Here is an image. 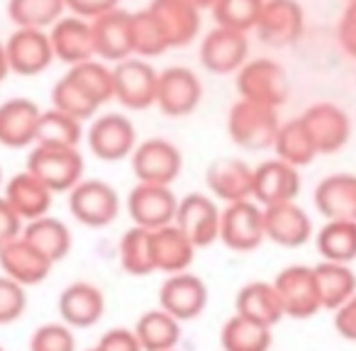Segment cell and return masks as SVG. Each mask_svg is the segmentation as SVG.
Here are the masks:
<instances>
[{"instance_id":"cell-1","label":"cell","mask_w":356,"mask_h":351,"mask_svg":"<svg viewBox=\"0 0 356 351\" xmlns=\"http://www.w3.org/2000/svg\"><path fill=\"white\" fill-rule=\"evenodd\" d=\"M25 168L37 176L51 193H69L86 176V161L79 147H51L32 144Z\"/></svg>"},{"instance_id":"cell-2","label":"cell","mask_w":356,"mask_h":351,"mask_svg":"<svg viewBox=\"0 0 356 351\" xmlns=\"http://www.w3.org/2000/svg\"><path fill=\"white\" fill-rule=\"evenodd\" d=\"M234 76H237L234 85H237L239 98L252 100V103L278 110L286 105L291 95L288 71L273 59H247Z\"/></svg>"},{"instance_id":"cell-3","label":"cell","mask_w":356,"mask_h":351,"mask_svg":"<svg viewBox=\"0 0 356 351\" xmlns=\"http://www.w3.org/2000/svg\"><path fill=\"white\" fill-rule=\"evenodd\" d=\"M281 127L276 108L252 103V100L239 98L229 108L227 115V132L237 147L247 152H264L273 147V139Z\"/></svg>"},{"instance_id":"cell-4","label":"cell","mask_w":356,"mask_h":351,"mask_svg":"<svg viewBox=\"0 0 356 351\" xmlns=\"http://www.w3.org/2000/svg\"><path fill=\"white\" fill-rule=\"evenodd\" d=\"M120 208H122L120 193L100 179H81L69 190V210L76 222H81L83 227H108L118 220Z\"/></svg>"},{"instance_id":"cell-5","label":"cell","mask_w":356,"mask_h":351,"mask_svg":"<svg viewBox=\"0 0 356 351\" xmlns=\"http://www.w3.org/2000/svg\"><path fill=\"white\" fill-rule=\"evenodd\" d=\"M266 239L264 208L254 198L227 203L220 218V239L227 249L239 254L254 252Z\"/></svg>"},{"instance_id":"cell-6","label":"cell","mask_w":356,"mask_h":351,"mask_svg":"<svg viewBox=\"0 0 356 351\" xmlns=\"http://www.w3.org/2000/svg\"><path fill=\"white\" fill-rule=\"evenodd\" d=\"M86 142L95 158L115 163L132 156L134 147H137V129H134L132 120L120 113L95 115L86 132Z\"/></svg>"},{"instance_id":"cell-7","label":"cell","mask_w":356,"mask_h":351,"mask_svg":"<svg viewBox=\"0 0 356 351\" xmlns=\"http://www.w3.org/2000/svg\"><path fill=\"white\" fill-rule=\"evenodd\" d=\"M132 173L139 183H161L171 186L184 171V156L181 149L163 137H152L137 142L132 156Z\"/></svg>"},{"instance_id":"cell-8","label":"cell","mask_w":356,"mask_h":351,"mask_svg":"<svg viewBox=\"0 0 356 351\" xmlns=\"http://www.w3.org/2000/svg\"><path fill=\"white\" fill-rule=\"evenodd\" d=\"M203 100V81L188 66H168L159 71L156 105L166 117H186L195 113Z\"/></svg>"},{"instance_id":"cell-9","label":"cell","mask_w":356,"mask_h":351,"mask_svg":"<svg viewBox=\"0 0 356 351\" xmlns=\"http://www.w3.org/2000/svg\"><path fill=\"white\" fill-rule=\"evenodd\" d=\"M254 32L273 49L293 47L305 32V10L298 0H264Z\"/></svg>"},{"instance_id":"cell-10","label":"cell","mask_w":356,"mask_h":351,"mask_svg":"<svg viewBox=\"0 0 356 351\" xmlns=\"http://www.w3.org/2000/svg\"><path fill=\"white\" fill-rule=\"evenodd\" d=\"M156 81L159 71L147 59L127 56L113 64V98L127 110H147L156 100Z\"/></svg>"},{"instance_id":"cell-11","label":"cell","mask_w":356,"mask_h":351,"mask_svg":"<svg viewBox=\"0 0 356 351\" xmlns=\"http://www.w3.org/2000/svg\"><path fill=\"white\" fill-rule=\"evenodd\" d=\"M271 283H273V288H276L278 300H281L286 317H293V320H310V317H315L317 312L322 310L312 266H302V263L286 266L276 273V278H273Z\"/></svg>"},{"instance_id":"cell-12","label":"cell","mask_w":356,"mask_h":351,"mask_svg":"<svg viewBox=\"0 0 356 351\" xmlns=\"http://www.w3.org/2000/svg\"><path fill=\"white\" fill-rule=\"evenodd\" d=\"M220 218L222 210L213 195L188 193L178 198L173 225L195 244V249H205L220 239Z\"/></svg>"},{"instance_id":"cell-13","label":"cell","mask_w":356,"mask_h":351,"mask_svg":"<svg viewBox=\"0 0 356 351\" xmlns=\"http://www.w3.org/2000/svg\"><path fill=\"white\" fill-rule=\"evenodd\" d=\"M6 54L10 74L25 76V79L44 74L56 61L47 30H37V27H15V32L6 40Z\"/></svg>"},{"instance_id":"cell-14","label":"cell","mask_w":356,"mask_h":351,"mask_svg":"<svg viewBox=\"0 0 356 351\" xmlns=\"http://www.w3.org/2000/svg\"><path fill=\"white\" fill-rule=\"evenodd\" d=\"M249 59L247 32L218 25L200 40V64L205 71L218 76L237 74Z\"/></svg>"},{"instance_id":"cell-15","label":"cell","mask_w":356,"mask_h":351,"mask_svg":"<svg viewBox=\"0 0 356 351\" xmlns=\"http://www.w3.org/2000/svg\"><path fill=\"white\" fill-rule=\"evenodd\" d=\"M302 124L315 142L317 154H337L346 147L351 137V117L337 103L322 100L315 103L300 115Z\"/></svg>"},{"instance_id":"cell-16","label":"cell","mask_w":356,"mask_h":351,"mask_svg":"<svg viewBox=\"0 0 356 351\" xmlns=\"http://www.w3.org/2000/svg\"><path fill=\"white\" fill-rule=\"evenodd\" d=\"M152 17L156 20L161 35L166 37L168 49L176 47H188L198 40L200 25V8L193 6L191 0H152L147 8Z\"/></svg>"},{"instance_id":"cell-17","label":"cell","mask_w":356,"mask_h":351,"mask_svg":"<svg viewBox=\"0 0 356 351\" xmlns=\"http://www.w3.org/2000/svg\"><path fill=\"white\" fill-rule=\"evenodd\" d=\"M159 307L171 312L181 322L195 320L208 307V286L195 273H168L159 288Z\"/></svg>"},{"instance_id":"cell-18","label":"cell","mask_w":356,"mask_h":351,"mask_svg":"<svg viewBox=\"0 0 356 351\" xmlns=\"http://www.w3.org/2000/svg\"><path fill=\"white\" fill-rule=\"evenodd\" d=\"M178 198L171 186L161 183H139L127 195V215L134 225L147 229H159L171 225L176 218Z\"/></svg>"},{"instance_id":"cell-19","label":"cell","mask_w":356,"mask_h":351,"mask_svg":"<svg viewBox=\"0 0 356 351\" xmlns=\"http://www.w3.org/2000/svg\"><path fill=\"white\" fill-rule=\"evenodd\" d=\"M264 229L266 239L283 249H298L307 244L315 234L312 218L296 203H276L264 208Z\"/></svg>"},{"instance_id":"cell-20","label":"cell","mask_w":356,"mask_h":351,"mask_svg":"<svg viewBox=\"0 0 356 351\" xmlns=\"http://www.w3.org/2000/svg\"><path fill=\"white\" fill-rule=\"evenodd\" d=\"M302 181L296 166L281 161L278 156L266 158L259 166H254V193L252 198L261 208L276 203H288L300 195Z\"/></svg>"},{"instance_id":"cell-21","label":"cell","mask_w":356,"mask_h":351,"mask_svg":"<svg viewBox=\"0 0 356 351\" xmlns=\"http://www.w3.org/2000/svg\"><path fill=\"white\" fill-rule=\"evenodd\" d=\"M205 183L218 203H237L254 193V168L244 158L220 156L205 171Z\"/></svg>"},{"instance_id":"cell-22","label":"cell","mask_w":356,"mask_h":351,"mask_svg":"<svg viewBox=\"0 0 356 351\" xmlns=\"http://www.w3.org/2000/svg\"><path fill=\"white\" fill-rule=\"evenodd\" d=\"M59 317L71 329H90L105 315V295L95 283L76 281L59 293Z\"/></svg>"},{"instance_id":"cell-23","label":"cell","mask_w":356,"mask_h":351,"mask_svg":"<svg viewBox=\"0 0 356 351\" xmlns=\"http://www.w3.org/2000/svg\"><path fill=\"white\" fill-rule=\"evenodd\" d=\"M90 30H93V47L98 59L118 64L127 56H134L132 13L115 8V10L90 20Z\"/></svg>"},{"instance_id":"cell-24","label":"cell","mask_w":356,"mask_h":351,"mask_svg":"<svg viewBox=\"0 0 356 351\" xmlns=\"http://www.w3.org/2000/svg\"><path fill=\"white\" fill-rule=\"evenodd\" d=\"M47 35H49L54 59L61 61V64L76 66L81 61H88L95 56L90 20H83V17L76 15H61L47 30Z\"/></svg>"},{"instance_id":"cell-25","label":"cell","mask_w":356,"mask_h":351,"mask_svg":"<svg viewBox=\"0 0 356 351\" xmlns=\"http://www.w3.org/2000/svg\"><path fill=\"white\" fill-rule=\"evenodd\" d=\"M51 268H54V263L35 244L27 242L22 234L0 249V271L25 288L44 283Z\"/></svg>"},{"instance_id":"cell-26","label":"cell","mask_w":356,"mask_h":351,"mask_svg":"<svg viewBox=\"0 0 356 351\" xmlns=\"http://www.w3.org/2000/svg\"><path fill=\"white\" fill-rule=\"evenodd\" d=\"M42 108L30 98H10L0 103V144L6 149H25L35 144Z\"/></svg>"},{"instance_id":"cell-27","label":"cell","mask_w":356,"mask_h":351,"mask_svg":"<svg viewBox=\"0 0 356 351\" xmlns=\"http://www.w3.org/2000/svg\"><path fill=\"white\" fill-rule=\"evenodd\" d=\"M3 198L20 215L22 222H30V220H37L42 215H49L51 203H54V193L37 176H32L27 168L15 173L8 183H3Z\"/></svg>"},{"instance_id":"cell-28","label":"cell","mask_w":356,"mask_h":351,"mask_svg":"<svg viewBox=\"0 0 356 351\" xmlns=\"http://www.w3.org/2000/svg\"><path fill=\"white\" fill-rule=\"evenodd\" d=\"M312 200L325 220H356V173H332L322 179Z\"/></svg>"},{"instance_id":"cell-29","label":"cell","mask_w":356,"mask_h":351,"mask_svg":"<svg viewBox=\"0 0 356 351\" xmlns=\"http://www.w3.org/2000/svg\"><path fill=\"white\" fill-rule=\"evenodd\" d=\"M152 252L156 271L181 273L188 271L191 263H193L195 244L171 222L159 229H152Z\"/></svg>"},{"instance_id":"cell-30","label":"cell","mask_w":356,"mask_h":351,"mask_svg":"<svg viewBox=\"0 0 356 351\" xmlns=\"http://www.w3.org/2000/svg\"><path fill=\"white\" fill-rule=\"evenodd\" d=\"M234 312L254 322H261L271 329L286 317L271 281H252L239 288L237 295H234Z\"/></svg>"},{"instance_id":"cell-31","label":"cell","mask_w":356,"mask_h":351,"mask_svg":"<svg viewBox=\"0 0 356 351\" xmlns=\"http://www.w3.org/2000/svg\"><path fill=\"white\" fill-rule=\"evenodd\" d=\"M22 237H25L30 244H35L51 263L64 261V259L69 256L71 247H74L71 229L66 227L64 220L54 218V215H42V218L25 222Z\"/></svg>"},{"instance_id":"cell-32","label":"cell","mask_w":356,"mask_h":351,"mask_svg":"<svg viewBox=\"0 0 356 351\" xmlns=\"http://www.w3.org/2000/svg\"><path fill=\"white\" fill-rule=\"evenodd\" d=\"M312 273H315V286L322 310L334 312L341 302H346L356 293V273L351 271L349 263L322 259L317 266H312Z\"/></svg>"},{"instance_id":"cell-33","label":"cell","mask_w":356,"mask_h":351,"mask_svg":"<svg viewBox=\"0 0 356 351\" xmlns=\"http://www.w3.org/2000/svg\"><path fill=\"white\" fill-rule=\"evenodd\" d=\"M181 325L184 322L176 320L171 312L154 307L137 320L134 334L142 344V351H168L176 349L181 341Z\"/></svg>"},{"instance_id":"cell-34","label":"cell","mask_w":356,"mask_h":351,"mask_svg":"<svg viewBox=\"0 0 356 351\" xmlns=\"http://www.w3.org/2000/svg\"><path fill=\"white\" fill-rule=\"evenodd\" d=\"M271 149L281 161L291 163V166H296V168L310 166V163L315 161V156H320L315 149V142H312L310 132H307V127L302 124L300 117L281 122Z\"/></svg>"},{"instance_id":"cell-35","label":"cell","mask_w":356,"mask_h":351,"mask_svg":"<svg viewBox=\"0 0 356 351\" xmlns=\"http://www.w3.org/2000/svg\"><path fill=\"white\" fill-rule=\"evenodd\" d=\"M271 327L249 320L244 315H237V312L225 322L222 332H220L222 351H271Z\"/></svg>"},{"instance_id":"cell-36","label":"cell","mask_w":356,"mask_h":351,"mask_svg":"<svg viewBox=\"0 0 356 351\" xmlns=\"http://www.w3.org/2000/svg\"><path fill=\"white\" fill-rule=\"evenodd\" d=\"M315 244L325 261H356V220H325Z\"/></svg>"},{"instance_id":"cell-37","label":"cell","mask_w":356,"mask_h":351,"mask_svg":"<svg viewBox=\"0 0 356 351\" xmlns=\"http://www.w3.org/2000/svg\"><path fill=\"white\" fill-rule=\"evenodd\" d=\"M120 266L127 276L142 278L152 276L156 271L154 266V252H152V229L132 225L120 239Z\"/></svg>"},{"instance_id":"cell-38","label":"cell","mask_w":356,"mask_h":351,"mask_svg":"<svg viewBox=\"0 0 356 351\" xmlns=\"http://www.w3.org/2000/svg\"><path fill=\"white\" fill-rule=\"evenodd\" d=\"M51 108H56V110H61V113L86 122V120H93L103 105H100L74 76L64 74L54 83V88H51Z\"/></svg>"},{"instance_id":"cell-39","label":"cell","mask_w":356,"mask_h":351,"mask_svg":"<svg viewBox=\"0 0 356 351\" xmlns=\"http://www.w3.org/2000/svg\"><path fill=\"white\" fill-rule=\"evenodd\" d=\"M83 139V122L56 108L42 110L37 124L35 144H51V147H79Z\"/></svg>"},{"instance_id":"cell-40","label":"cell","mask_w":356,"mask_h":351,"mask_svg":"<svg viewBox=\"0 0 356 351\" xmlns=\"http://www.w3.org/2000/svg\"><path fill=\"white\" fill-rule=\"evenodd\" d=\"M66 13V0H8V17L15 27L49 30Z\"/></svg>"},{"instance_id":"cell-41","label":"cell","mask_w":356,"mask_h":351,"mask_svg":"<svg viewBox=\"0 0 356 351\" xmlns=\"http://www.w3.org/2000/svg\"><path fill=\"white\" fill-rule=\"evenodd\" d=\"M66 74L74 76V79L79 81V83L83 85L100 105L113 100V95H115L113 66H108V61L93 56V59H88V61H81V64H76V66H69Z\"/></svg>"},{"instance_id":"cell-42","label":"cell","mask_w":356,"mask_h":351,"mask_svg":"<svg viewBox=\"0 0 356 351\" xmlns=\"http://www.w3.org/2000/svg\"><path fill=\"white\" fill-rule=\"evenodd\" d=\"M132 49L134 56H142V59H154L168 51L166 37L161 35L156 20L147 8L132 13Z\"/></svg>"},{"instance_id":"cell-43","label":"cell","mask_w":356,"mask_h":351,"mask_svg":"<svg viewBox=\"0 0 356 351\" xmlns=\"http://www.w3.org/2000/svg\"><path fill=\"white\" fill-rule=\"evenodd\" d=\"M264 0H215L213 17L218 25L232 27L239 32H252L259 20Z\"/></svg>"},{"instance_id":"cell-44","label":"cell","mask_w":356,"mask_h":351,"mask_svg":"<svg viewBox=\"0 0 356 351\" xmlns=\"http://www.w3.org/2000/svg\"><path fill=\"white\" fill-rule=\"evenodd\" d=\"M30 351H76V334L64 322H47L32 332Z\"/></svg>"},{"instance_id":"cell-45","label":"cell","mask_w":356,"mask_h":351,"mask_svg":"<svg viewBox=\"0 0 356 351\" xmlns=\"http://www.w3.org/2000/svg\"><path fill=\"white\" fill-rule=\"evenodd\" d=\"M27 310V293L25 286L0 273V325H13Z\"/></svg>"},{"instance_id":"cell-46","label":"cell","mask_w":356,"mask_h":351,"mask_svg":"<svg viewBox=\"0 0 356 351\" xmlns=\"http://www.w3.org/2000/svg\"><path fill=\"white\" fill-rule=\"evenodd\" d=\"M100 351H142V344H139L134 329H124V327H113L108 329L103 336L98 339Z\"/></svg>"},{"instance_id":"cell-47","label":"cell","mask_w":356,"mask_h":351,"mask_svg":"<svg viewBox=\"0 0 356 351\" xmlns=\"http://www.w3.org/2000/svg\"><path fill=\"white\" fill-rule=\"evenodd\" d=\"M337 37L339 44L351 59H356V0H349L337 25Z\"/></svg>"},{"instance_id":"cell-48","label":"cell","mask_w":356,"mask_h":351,"mask_svg":"<svg viewBox=\"0 0 356 351\" xmlns=\"http://www.w3.org/2000/svg\"><path fill=\"white\" fill-rule=\"evenodd\" d=\"M118 6L120 0H66V10L83 20H95V17L115 10Z\"/></svg>"},{"instance_id":"cell-49","label":"cell","mask_w":356,"mask_h":351,"mask_svg":"<svg viewBox=\"0 0 356 351\" xmlns=\"http://www.w3.org/2000/svg\"><path fill=\"white\" fill-rule=\"evenodd\" d=\"M334 329L341 339L356 341V293L334 310Z\"/></svg>"},{"instance_id":"cell-50","label":"cell","mask_w":356,"mask_h":351,"mask_svg":"<svg viewBox=\"0 0 356 351\" xmlns=\"http://www.w3.org/2000/svg\"><path fill=\"white\" fill-rule=\"evenodd\" d=\"M25 222L20 220V215L8 205V200L0 195V249L6 247L8 242L17 239L22 234Z\"/></svg>"},{"instance_id":"cell-51","label":"cell","mask_w":356,"mask_h":351,"mask_svg":"<svg viewBox=\"0 0 356 351\" xmlns=\"http://www.w3.org/2000/svg\"><path fill=\"white\" fill-rule=\"evenodd\" d=\"M10 74V64H8V54H6V42H0V83L8 79Z\"/></svg>"},{"instance_id":"cell-52","label":"cell","mask_w":356,"mask_h":351,"mask_svg":"<svg viewBox=\"0 0 356 351\" xmlns=\"http://www.w3.org/2000/svg\"><path fill=\"white\" fill-rule=\"evenodd\" d=\"M191 3H193V6H198L200 10H210V8H213L215 0H191Z\"/></svg>"},{"instance_id":"cell-53","label":"cell","mask_w":356,"mask_h":351,"mask_svg":"<svg viewBox=\"0 0 356 351\" xmlns=\"http://www.w3.org/2000/svg\"><path fill=\"white\" fill-rule=\"evenodd\" d=\"M0 188H3V166H0Z\"/></svg>"},{"instance_id":"cell-54","label":"cell","mask_w":356,"mask_h":351,"mask_svg":"<svg viewBox=\"0 0 356 351\" xmlns=\"http://www.w3.org/2000/svg\"><path fill=\"white\" fill-rule=\"evenodd\" d=\"M86 351H100V349H98V346H93V349H86Z\"/></svg>"},{"instance_id":"cell-55","label":"cell","mask_w":356,"mask_h":351,"mask_svg":"<svg viewBox=\"0 0 356 351\" xmlns=\"http://www.w3.org/2000/svg\"><path fill=\"white\" fill-rule=\"evenodd\" d=\"M168 351H178V349H168Z\"/></svg>"},{"instance_id":"cell-56","label":"cell","mask_w":356,"mask_h":351,"mask_svg":"<svg viewBox=\"0 0 356 351\" xmlns=\"http://www.w3.org/2000/svg\"><path fill=\"white\" fill-rule=\"evenodd\" d=\"M0 351H6V349H3V346H0Z\"/></svg>"},{"instance_id":"cell-57","label":"cell","mask_w":356,"mask_h":351,"mask_svg":"<svg viewBox=\"0 0 356 351\" xmlns=\"http://www.w3.org/2000/svg\"><path fill=\"white\" fill-rule=\"evenodd\" d=\"M346 3H349V0H346Z\"/></svg>"}]
</instances>
